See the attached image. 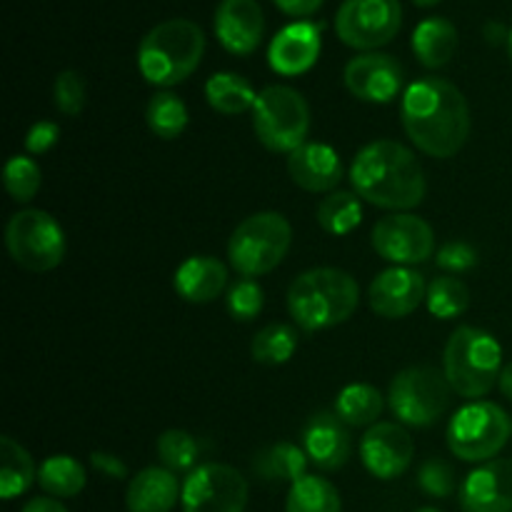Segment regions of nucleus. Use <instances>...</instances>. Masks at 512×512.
I'll return each instance as SVG.
<instances>
[{
  "label": "nucleus",
  "instance_id": "1",
  "mask_svg": "<svg viewBox=\"0 0 512 512\" xmlns=\"http://www.w3.org/2000/svg\"><path fill=\"white\" fill-rule=\"evenodd\" d=\"M403 128L430 158H453L470 138V108L460 88L445 78H420L403 95Z\"/></svg>",
  "mask_w": 512,
  "mask_h": 512
},
{
  "label": "nucleus",
  "instance_id": "2",
  "mask_svg": "<svg viewBox=\"0 0 512 512\" xmlns=\"http://www.w3.org/2000/svg\"><path fill=\"white\" fill-rule=\"evenodd\" d=\"M350 183L370 205L385 210H410L423 203L425 173L413 150L398 140L368 143L353 160Z\"/></svg>",
  "mask_w": 512,
  "mask_h": 512
},
{
  "label": "nucleus",
  "instance_id": "3",
  "mask_svg": "<svg viewBox=\"0 0 512 512\" xmlns=\"http://www.w3.org/2000/svg\"><path fill=\"white\" fill-rule=\"evenodd\" d=\"M360 303L355 278L338 268H313L288 288V313L303 330H328L353 318Z\"/></svg>",
  "mask_w": 512,
  "mask_h": 512
},
{
  "label": "nucleus",
  "instance_id": "4",
  "mask_svg": "<svg viewBox=\"0 0 512 512\" xmlns=\"http://www.w3.org/2000/svg\"><path fill=\"white\" fill-rule=\"evenodd\" d=\"M205 53V35L198 23L173 18L158 23L138 48V68L150 85L173 88L183 83L200 65Z\"/></svg>",
  "mask_w": 512,
  "mask_h": 512
},
{
  "label": "nucleus",
  "instance_id": "5",
  "mask_svg": "<svg viewBox=\"0 0 512 512\" xmlns=\"http://www.w3.org/2000/svg\"><path fill=\"white\" fill-rule=\"evenodd\" d=\"M503 348L485 330L473 325H460L453 330L445 345L443 373L453 393L460 398L480 400L495 388L500 380Z\"/></svg>",
  "mask_w": 512,
  "mask_h": 512
},
{
  "label": "nucleus",
  "instance_id": "6",
  "mask_svg": "<svg viewBox=\"0 0 512 512\" xmlns=\"http://www.w3.org/2000/svg\"><path fill=\"white\" fill-rule=\"evenodd\" d=\"M293 243V228L288 218L273 210L245 218L228 240L230 265L243 278L273 273L288 255Z\"/></svg>",
  "mask_w": 512,
  "mask_h": 512
},
{
  "label": "nucleus",
  "instance_id": "7",
  "mask_svg": "<svg viewBox=\"0 0 512 512\" xmlns=\"http://www.w3.org/2000/svg\"><path fill=\"white\" fill-rule=\"evenodd\" d=\"M253 128L260 143L275 153H293L308 143L310 108L303 95L288 85H268L260 90L253 108Z\"/></svg>",
  "mask_w": 512,
  "mask_h": 512
},
{
  "label": "nucleus",
  "instance_id": "8",
  "mask_svg": "<svg viewBox=\"0 0 512 512\" xmlns=\"http://www.w3.org/2000/svg\"><path fill=\"white\" fill-rule=\"evenodd\" d=\"M512 423L500 405L470 400L448 425V448L465 463H488L508 445Z\"/></svg>",
  "mask_w": 512,
  "mask_h": 512
},
{
  "label": "nucleus",
  "instance_id": "9",
  "mask_svg": "<svg viewBox=\"0 0 512 512\" xmlns=\"http://www.w3.org/2000/svg\"><path fill=\"white\" fill-rule=\"evenodd\" d=\"M8 253L30 273H48L65 258V233L58 220L45 210H20L5 228Z\"/></svg>",
  "mask_w": 512,
  "mask_h": 512
},
{
  "label": "nucleus",
  "instance_id": "10",
  "mask_svg": "<svg viewBox=\"0 0 512 512\" xmlns=\"http://www.w3.org/2000/svg\"><path fill=\"white\" fill-rule=\"evenodd\" d=\"M448 378L430 365H415L393 378L388 393L390 410L403 425L428 428L450 405Z\"/></svg>",
  "mask_w": 512,
  "mask_h": 512
},
{
  "label": "nucleus",
  "instance_id": "11",
  "mask_svg": "<svg viewBox=\"0 0 512 512\" xmlns=\"http://www.w3.org/2000/svg\"><path fill=\"white\" fill-rule=\"evenodd\" d=\"M403 23L400 0H345L335 15V30L345 45L373 50L390 43Z\"/></svg>",
  "mask_w": 512,
  "mask_h": 512
},
{
  "label": "nucleus",
  "instance_id": "12",
  "mask_svg": "<svg viewBox=\"0 0 512 512\" xmlns=\"http://www.w3.org/2000/svg\"><path fill=\"white\" fill-rule=\"evenodd\" d=\"M183 512H245L248 480L233 465L205 463L185 478Z\"/></svg>",
  "mask_w": 512,
  "mask_h": 512
},
{
  "label": "nucleus",
  "instance_id": "13",
  "mask_svg": "<svg viewBox=\"0 0 512 512\" xmlns=\"http://www.w3.org/2000/svg\"><path fill=\"white\" fill-rule=\"evenodd\" d=\"M373 248L380 258L395 265H418L433 258L435 253V233L423 218L410 213L385 215L375 223Z\"/></svg>",
  "mask_w": 512,
  "mask_h": 512
},
{
  "label": "nucleus",
  "instance_id": "14",
  "mask_svg": "<svg viewBox=\"0 0 512 512\" xmlns=\"http://www.w3.org/2000/svg\"><path fill=\"white\" fill-rule=\"evenodd\" d=\"M415 455L413 438L400 423H375L360 443V458L378 480H393L410 468Z\"/></svg>",
  "mask_w": 512,
  "mask_h": 512
},
{
  "label": "nucleus",
  "instance_id": "15",
  "mask_svg": "<svg viewBox=\"0 0 512 512\" xmlns=\"http://www.w3.org/2000/svg\"><path fill=\"white\" fill-rule=\"evenodd\" d=\"M345 88L365 103H390L403 88V68L393 55L365 53L345 65Z\"/></svg>",
  "mask_w": 512,
  "mask_h": 512
},
{
  "label": "nucleus",
  "instance_id": "16",
  "mask_svg": "<svg viewBox=\"0 0 512 512\" xmlns=\"http://www.w3.org/2000/svg\"><path fill=\"white\" fill-rule=\"evenodd\" d=\"M428 298V288L418 270L413 268H388L370 283L368 300L375 315L388 320L408 318Z\"/></svg>",
  "mask_w": 512,
  "mask_h": 512
},
{
  "label": "nucleus",
  "instance_id": "17",
  "mask_svg": "<svg viewBox=\"0 0 512 512\" xmlns=\"http://www.w3.org/2000/svg\"><path fill=\"white\" fill-rule=\"evenodd\" d=\"M463 512H512V460H488L460 488Z\"/></svg>",
  "mask_w": 512,
  "mask_h": 512
},
{
  "label": "nucleus",
  "instance_id": "18",
  "mask_svg": "<svg viewBox=\"0 0 512 512\" xmlns=\"http://www.w3.org/2000/svg\"><path fill=\"white\" fill-rule=\"evenodd\" d=\"M265 18L258 0H223L215 10V35L233 55H250L263 40Z\"/></svg>",
  "mask_w": 512,
  "mask_h": 512
},
{
  "label": "nucleus",
  "instance_id": "19",
  "mask_svg": "<svg viewBox=\"0 0 512 512\" xmlns=\"http://www.w3.org/2000/svg\"><path fill=\"white\" fill-rule=\"evenodd\" d=\"M350 425L340 420L338 413H318L305 423L303 450L320 470L343 468L353 453Z\"/></svg>",
  "mask_w": 512,
  "mask_h": 512
},
{
  "label": "nucleus",
  "instance_id": "20",
  "mask_svg": "<svg viewBox=\"0 0 512 512\" xmlns=\"http://www.w3.org/2000/svg\"><path fill=\"white\" fill-rule=\"evenodd\" d=\"M320 55V28L308 20L280 30L268 48V63L280 75H300L315 65Z\"/></svg>",
  "mask_w": 512,
  "mask_h": 512
},
{
  "label": "nucleus",
  "instance_id": "21",
  "mask_svg": "<svg viewBox=\"0 0 512 512\" xmlns=\"http://www.w3.org/2000/svg\"><path fill=\"white\" fill-rule=\"evenodd\" d=\"M288 173L308 193H330L343 180V163L325 143H303L288 155Z\"/></svg>",
  "mask_w": 512,
  "mask_h": 512
},
{
  "label": "nucleus",
  "instance_id": "22",
  "mask_svg": "<svg viewBox=\"0 0 512 512\" xmlns=\"http://www.w3.org/2000/svg\"><path fill=\"white\" fill-rule=\"evenodd\" d=\"M228 285V268L213 255H193L175 270V293L188 303H213Z\"/></svg>",
  "mask_w": 512,
  "mask_h": 512
},
{
  "label": "nucleus",
  "instance_id": "23",
  "mask_svg": "<svg viewBox=\"0 0 512 512\" xmlns=\"http://www.w3.org/2000/svg\"><path fill=\"white\" fill-rule=\"evenodd\" d=\"M183 488L173 470L145 468L130 480L125 505L130 512H170L178 505Z\"/></svg>",
  "mask_w": 512,
  "mask_h": 512
},
{
  "label": "nucleus",
  "instance_id": "24",
  "mask_svg": "<svg viewBox=\"0 0 512 512\" xmlns=\"http://www.w3.org/2000/svg\"><path fill=\"white\" fill-rule=\"evenodd\" d=\"M413 50L425 68H443L458 50V30L445 18L423 20L413 33Z\"/></svg>",
  "mask_w": 512,
  "mask_h": 512
},
{
  "label": "nucleus",
  "instance_id": "25",
  "mask_svg": "<svg viewBox=\"0 0 512 512\" xmlns=\"http://www.w3.org/2000/svg\"><path fill=\"white\" fill-rule=\"evenodd\" d=\"M253 470L265 483H298L308 470V455L293 443H275L260 450L253 460Z\"/></svg>",
  "mask_w": 512,
  "mask_h": 512
},
{
  "label": "nucleus",
  "instance_id": "26",
  "mask_svg": "<svg viewBox=\"0 0 512 512\" xmlns=\"http://www.w3.org/2000/svg\"><path fill=\"white\" fill-rule=\"evenodd\" d=\"M38 480V468L28 450L13 438H0V498L13 500Z\"/></svg>",
  "mask_w": 512,
  "mask_h": 512
},
{
  "label": "nucleus",
  "instance_id": "27",
  "mask_svg": "<svg viewBox=\"0 0 512 512\" xmlns=\"http://www.w3.org/2000/svg\"><path fill=\"white\" fill-rule=\"evenodd\" d=\"M205 98H208L210 108L218 110L223 115H240L245 110L255 108V93L253 85L245 78L235 73H215L213 78L205 83Z\"/></svg>",
  "mask_w": 512,
  "mask_h": 512
},
{
  "label": "nucleus",
  "instance_id": "28",
  "mask_svg": "<svg viewBox=\"0 0 512 512\" xmlns=\"http://www.w3.org/2000/svg\"><path fill=\"white\" fill-rule=\"evenodd\" d=\"M383 395L375 385L368 383H353L345 385L338 395V403H335V413L340 415V420L353 428H365V425L378 423L380 413H383Z\"/></svg>",
  "mask_w": 512,
  "mask_h": 512
},
{
  "label": "nucleus",
  "instance_id": "29",
  "mask_svg": "<svg viewBox=\"0 0 512 512\" xmlns=\"http://www.w3.org/2000/svg\"><path fill=\"white\" fill-rule=\"evenodd\" d=\"M285 512H343V503L333 483L318 475H305L290 485Z\"/></svg>",
  "mask_w": 512,
  "mask_h": 512
},
{
  "label": "nucleus",
  "instance_id": "30",
  "mask_svg": "<svg viewBox=\"0 0 512 512\" xmlns=\"http://www.w3.org/2000/svg\"><path fill=\"white\" fill-rule=\"evenodd\" d=\"M38 483L50 498H75L85 488V468L70 455H53L40 465Z\"/></svg>",
  "mask_w": 512,
  "mask_h": 512
},
{
  "label": "nucleus",
  "instance_id": "31",
  "mask_svg": "<svg viewBox=\"0 0 512 512\" xmlns=\"http://www.w3.org/2000/svg\"><path fill=\"white\" fill-rule=\"evenodd\" d=\"M358 193L348 190H333L328 198L320 200L318 205V223L328 235H348L363 220V205H360Z\"/></svg>",
  "mask_w": 512,
  "mask_h": 512
},
{
  "label": "nucleus",
  "instance_id": "32",
  "mask_svg": "<svg viewBox=\"0 0 512 512\" xmlns=\"http://www.w3.org/2000/svg\"><path fill=\"white\" fill-rule=\"evenodd\" d=\"M145 120L158 138L175 140L188 128V108L175 93L160 90L150 98L148 108H145Z\"/></svg>",
  "mask_w": 512,
  "mask_h": 512
},
{
  "label": "nucleus",
  "instance_id": "33",
  "mask_svg": "<svg viewBox=\"0 0 512 512\" xmlns=\"http://www.w3.org/2000/svg\"><path fill=\"white\" fill-rule=\"evenodd\" d=\"M295 350H298V333L285 323L265 325L253 338V345H250L253 358L263 365L288 363Z\"/></svg>",
  "mask_w": 512,
  "mask_h": 512
},
{
  "label": "nucleus",
  "instance_id": "34",
  "mask_svg": "<svg viewBox=\"0 0 512 512\" xmlns=\"http://www.w3.org/2000/svg\"><path fill=\"white\" fill-rule=\"evenodd\" d=\"M428 310L440 320H453L463 315L470 305V290L468 285L453 275H443L435 278L428 288Z\"/></svg>",
  "mask_w": 512,
  "mask_h": 512
},
{
  "label": "nucleus",
  "instance_id": "35",
  "mask_svg": "<svg viewBox=\"0 0 512 512\" xmlns=\"http://www.w3.org/2000/svg\"><path fill=\"white\" fill-rule=\"evenodd\" d=\"M200 445L188 430H165L158 438V458L173 473H193Z\"/></svg>",
  "mask_w": 512,
  "mask_h": 512
},
{
  "label": "nucleus",
  "instance_id": "36",
  "mask_svg": "<svg viewBox=\"0 0 512 512\" xmlns=\"http://www.w3.org/2000/svg\"><path fill=\"white\" fill-rule=\"evenodd\" d=\"M3 183L10 198L18 200V203H28V200H33L38 195L40 183H43V173H40V165L33 158L15 155V158H10L5 163Z\"/></svg>",
  "mask_w": 512,
  "mask_h": 512
},
{
  "label": "nucleus",
  "instance_id": "37",
  "mask_svg": "<svg viewBox=\"0 0 512 512\" xmlns=\"http://www.w3.org/2000/svg\"><path fill=\"white\" fill-rule=\"evenodd\" d=\"M263 288L255 283L253 278H243L228 290V298H225V305H228V313L233 315L235 320H243V323H250L260 315L263 310Z\"/></svg>",
  "mask_w": 512,
  "mask_h": 512
},
{
  "label": "nucleus",
  "instance_id": "38",
  "mask_svg": "<svg viewBox=\"0 0 512 512\" xmlns=\"http://www.w3.org/2000/svg\"><path fill=\"white\" fill-rule=\"evenodd\" d=\"M53 103L68 118L83 113L85 108V80L75 70H63L53 83Z\"/></svg>",
  "mask_w": 512,
  "mask_h": 512
},
{
  "label": "nucleus",
  "instance_id": "39",
  "mask_svg": "<svg viewBox=\"0 0 512 512\" xmlns=\"http://www.w3.org/2000/svg\"><path fill=\"white\" fill-rule=\"evenodd\" d=\"M418 485L430 498H450L455 493V470L440 458H430L420 465Z\"/></svg>",
  "mask_w": 512,
  "mask_h": 512
},
{
  "label": "nucleus",
  "instance_id": "40",
  "mask_svg": "<svg viewBox=\"0 0 512 512\" xmlns=\"http://www.w3.org/2000/svg\"><path fill=\"white\" fill-rule=\"evenodd\" d=\"M478 263V253L463 240H450L438 250V265L448 273H463Z\"/></svg>",
  "mask_w": 512,
  "mask_h": 512
},
{
  "label": "nucleus",
  "instance_id": "41",
  "mask_svg": "<svg viewBox=\"0 0 512 512\" xmlns=\"http://www.w3.org/2000/svg\"><path fill=\"white\" fill-rule=\"evenodd\" d=\"M58 138H60L58 125L50 123V120H38V123H33V128L28 130V135H25V148H28V153L33 155H43L58 143Z\"/></svg>",
  "mask_w": 512,
  "mask_h": 512
},
{
  "label": "nucleus",
  "instance_id": "42",
  "mask_svg": "<svg viewBox=\"0 0 512 512\" xmlns=\"http://www.w3.org/2000/svg\"><path fill=\"white\" fill-rule=\"evenodd\" d=\"M90 463H93V468L98 473H103L110 480H123L128 475V468H125L123 460L110 453H93L90 455Z\"/></svg>",
  "mask_w": 512,
  "mask_h": 512
},
{
  "label": "nucleus",
  "instance_id": "43",
  "mask_svg": "<svg viewBox=\"0 0 512 512\" xmlns=\"http://www.w3.org/2000/svg\"><path fill=\"white\" fill-rule=\"evenodd\" d=\"M275 5H278L283 13L295 15V18H303V15L315 13V10L323 5V0H275Z\"/></svg>",
  "mask_w": 512,
  "mask_h": 512
},
{
  "label": "nucleus",
  "instance_id": "44",
  "mask_svg": "<svg viewBox=\"0 0 512 512\" xmlns=\"http://www.w3.org/2000/svg\"><path fill=\"white\" fill-rule=\"evenodd\" d=\"M23 512H68L63 508V503L55 498H33L25 505Z\"/></svg>",
  "mask_w": 512,
  "mask_h": 512
},
{
  "label": "nucleus",
  "instance_id": "45",
  "mask_svg": "<svg viewBox=\"0 0 512 512\" xmlns=\"http://www.w3.org/2000/svg\"><path fill=\"white\" fill-rule=\"evenodd\" d=\"M500 390H503V395L505 398H510L512 400V363L510 365H505L503 368V373H500Z\"/></svg>",
  "mask_w": 512,
  "mask_h": 512
},
{
  "label": "nucleus",
  "instance_id": "46",
  "mask_svg": "<svg viewBox=\"0 0 512 512\" xmlns=\"http://www.w3.org/2000/svg\"><path fill=\"white\" fill-rule=\"evenodd\" d=\"M440 0H415V5H420V8H433V5H438Z\"/></svg>",
  "mask_w": 512,
  "mask_h": 512
},
{
  "label": "nucleus",
  "instance_id": "47",
  "mask_svg": "<svg viewBox=\"0 0 512 512\" xmlns=\"http://www.w3.org/2000/svg\"><path fill=\"white\" fill-rule=\"evenodd\" d=\"M508 53H510V60H512V30H510V35H508Z\"/></svg>",
  "mask_w": 512,
  "mask_h": 512
},
{
  "label": "nucleus",
  "instance_id": "48",
  "mask_svg": "<svg viewBox=\"0 0 512 512\" xmlns=\"http://www.w3.org/2000/svg\"><path fill=\"white\" fill-rule=\"evenodd\" d=\"M415 512H440L438 508H420V510H415Z\"/></svg>",
  "mask_w": 512,
  "mask_h": 512
}]
</instances>
